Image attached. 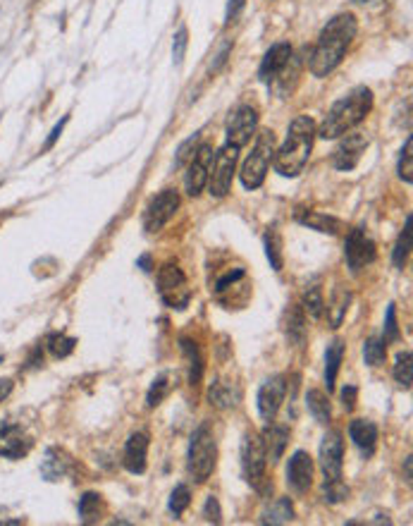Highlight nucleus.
Returning a JSON list of instances; mask_svg holds the SVG:
<instances>
[{"instance_id": "1", "label": "nucleus", "mask_w": 413, "mask_h": 526, "mask_svg": "<svg viewBox=\"0 0 413 526\" xmlns=\"http://www.w3.org/2000/svg\"><path fill=\"white\" fill-rule=\"evenodd\" d=\"M356 31H359V22L351 13H341L334 15L327 24L323 26L321 36H318V43L311 53V74L313 77H327L334 67L341 63L344 53L349 51L351 41L356 38Z\"/></svg>"}, {"instance_id": "2", "label": "nucleus", "mask_w": 413, "mask_h": 526, "mask_svg": "<svg viewBox=\"0 0 413 526\" xmlns=\"http://www.w3.org/2000/svg\"><path fill=\"white\" fill-rule=\"evenodd\" d=\"M313 141H316V122H313V118L299 115V118L291 120L287 139L273 156L275 173H280L282 177H296V175L304 173L313 151Z\"/></svg>"}, {"instance_id": "3", "label": "nucleus", "mask_w": 413, "mask_h": 526, "mask_svg": "<svg viewBox=\"0 0 413 526\" xmlns=\"http://www.w3.org/2000/svg\"><path fill=\"white\" fill-rule=\"evenodd\" d=\"M371 111H373V91L368 86H356L354 91H349V94L339 98L330 108L316 134H321L323 139H339L349 129H354L356 125H361Z\"/></svg>"}, {"instance_id": "4", "label": "nucleus", "mask_w": 413, "mask_h": 526, "mask_svg": "<svg viewBox=\"0 0 413 526\" xmlns=\"http://www.w3.org/2000/svg\"><path fill=\"white\" fill-rule=\"evenodd\" d=\"M218 462V443L213 436V429L208 424H201L191 436L189 443V454H186V469L194 476V481L203 484L206 479H211L213 469Z\"/></svg>"}, {"instance_id": "5", "label": "nucleus", "mask_w": 413, "mask_h": 526, "mask_svg": "<svg viewBox=\"0 0 413 526\" xmlns=\"http://www.w3.org/2000/svg\"><path fill=\"white\" fill-rule=\"evenodd\" d=\"M273 156H275L273 129H261L256 136V144H253L251 153L246 156V161L241 163V170H239V180L246 189H258L266 182V175H268L270 163H273Z\"/></svg>"}, {"instance_id": "6", "label": "nucleus", "mask_w": 413, "mask_h": 526, "mask_svg": "<svg viewBox=\"0 0 413 526\" xmlns=\"http://www.w3.org/2000/svg\"><path fill=\"white\" fill-rule=\"evenodd\" d=\"M158 294L170 309H186L191 299V287L186 280L184 271L177 263H165L158 271Z\"/></svg>"}, {"instance_id": "7", "label": "nucleus", "mask_w": 413, "mask_h": 526, "mask_svg": "<svg viewBox=\"0 0 413 526\" xmlns=\"http://www.w3.org/2000/svg\"><path fill=\"white\" fill-rule=\"evenodd\" d=\"M236 161H239V149L232 144H225L222 149L216 153V158H213V168H211V177H208L211 196L225 199V196L232 191Z\"/></svg>"}, {"instance_id": "8", "label": "nucleus", "mask_w": 413, "mask_h": 526, "mask_svg": "<svg viewBox=\"0 0 413 526\" xmlns=\"http://www.w3.org/2000/svg\"><path fill=\"white\" fill-rule=\"evenodd\" d=\"M266 447H263V438L258 433H246L244 443H241V471L244 479L249 481L253 488H261V484L266 481Z\"/></svg>"}, {"instance_id": "9", "label": "nucleus", "mask_w": 413, "mask_h": 526, "mask_svg": "<svg viewBox=\"0 0 413 526\" xmlns=\"http://www.w3.org/2000/svg\"><path fill=\"white\" fill-rule=\"evenodd\" d=\"M179 208V194L175 189H163L148 201L144 211V230L148 234H156L172 221V216Z\"/></svg>"}, {"instance_id": "10", "label": "nucleus", "mask_w": 413, "mask_h": 526, "mask_svg": "<svg viewBox=\"0 0 413 526\" xmlns=\"http://www.w3.org/2000/svg\"><path fill=\"white\" fill-rule=\"evenodd\" d=\"M213 158H216V151H213L211 144H201L194 156H191L189 168H186V175H184V187H186V194L189 196H198L208 187Z\"/></svg>"}, {"instance_id": "11", "label": "nucleus", "mask_w": 413, "mask_h": 526, "mask_svg": "<svg viewBox=\"0 0 413 526\" xmlns=\"http://www.w3.org/2000/svg\"><path fill=\"white\" fill-rule=\"evenodd\" d=\"M344 256H346V263H349L351 273H361L363 268L371 266V263L375 261V256H378L375 242L368 237L363 228L351 230V232L346 234V242H344Z\"/></svg>"}, {"instance_id": "12", "label": "nucleus", "mask_w": 413, "mask_h": 526, "mask_svg": "<svg viewBox=\"0 0 413 526\" xmlns=\"http://www.w3.org/2000/svg\"><path fill=\"white\" fill-rule=\"evenodd\" d=\"M256 127H258V111L249 106V103H244L227 120V144L236 146V149L246 146L251 141Z\"/></svg>"}, {"instance_id": "13", "label": "nucleus", "mask_w": 413, "mask_h": 526, "mask_svg": "<svg viewBox=\"0 0 413 526\" xmlns=\"http://www.w3.org/2000/svg\"><path fill=\"white\" fill-rule=\"evenodd\" d=\"M341 464H344V440L339 431L325 433L321 443V469L325 481H339L341 479Z\"/></svg>"}, {"instance_id": "14", "label": "nucleus", "mask_w": 413, "mask_h": 526, "mask_svg": "<svg viewBox=\"0 0 413 526\" xmlns=\"http://www.w3.org/2000/svg\"><path fill=\"white\" fill-rule=\"evenodd\" d=\"M368 149V136L361 134V132H354V134H344V139L339 141V146L332 153V166L341 170V173H349L359 166V161L363 158V153Z\"/></svg>"}, {"instance_id": "15", "label": "nucleus", "mask_w": 413, "mask_h": 526, "mask_svg": "<svg viewBox=\"0 0 413 526\" xmlns=\"http://www.w3.org/2000/svg\"><path fill=\"white\" fill-rule=\"evenodd\" d=\"M284 394H287V381H284L282 376H275V378H268L266 383L261 385V390H258V412L266 421H273L275 416H277L280 407H282L284 402Z\"/></svg>"}, {"instance_id": "16", "label": "nucleus", "mask_w": 413, "mask_h": 526, "mask_svg": "<svg viewBox=\"0 0 413 526\" xmlns=\"http://www.w3.org/2000/svg\"><path fill=\"white\" fill-rule=\"evenodd\" d=\"M31 440L15 421H0V457L19 459L29 452Z\"/></svg>"}, {"instance_id": "17", "label": "nucleus", "mask_w": 413, "mask_h": 526, "mask_svg": "<svg viewBox=\"0 0 413 526\" xmlns=\"http://www.w3.org/2000/svg\"><path fill=\"white\" fill-rule=\"evenodd\" d=\"M289 60H291V46L287 41H280L275 43V46H270V51L263 56L261 67H258V79H261L263 84H273V81L284 72Z\"/></svg>"}, {"instance_id": "18", "label": "nucleus", "mask_w": 413, "mask_h": 526, "mask_svg": "<svg viewBox=\"0 0 413 526\" xmlns=\"http://www.w3.org/2000/svg\"><path fill=\"white\" fill-rule=\"evenodd\" d=\"M287 484L294 493H306L313 484V459L304 450H296L287 464Z\"/></svg>"}, {"instance_id": "19", "label": "nucleus", "mask_w": 413, "mask_h": 526, "mask_svg": "<svg viewBox=\"0 0 413 526\" xmlns=\"http://www.w3.org/2000/svg\"><path fill=\"white\" fill-rule=\"evenodd\" d=\"M148 459V436L146 433H131L124 445L122 464L129 474H144Z\"/></svg>"}, {"instance_id": "20", "label": "nucleus", "mask_w": 413, "mask_h": 526, "mask_svg": "<svg viewBox=\"0 0 413 526\" xmlns=\"http://www.w3.org/2000/svg\"><path fill=\"white\" fill-rule=\"evenodd\" d=\"M349 436L354 440V445L359 447L363 457H373L378 445V426L368 419H354L349 424Z\"/></svg>"}, {"instance_id": "21", "label": "nucleus", "mask_w": 413, "mask_h": 526, "mask_svg": "<svg viewBox=\"0 0 413 526\" xmlns=\"http://www.w3.org/2000/svg\"><path fill=\"white\" fill-rule=\"evenodd\" d=\"M261 438H263V447H266L268 462L270 464L280 462L284 450H287V443H289V429H287V426L270 424L268 429L261 433Z\"/></svg>"}, {"instance_id": "22", "label": "nucleus", "mask_w": 413, "mask_h": 526, "mask_svg": "<svg viewBox=\"0 0 413 526\" xmlns=\"http://www.w3.org/2000/svg\"><path fill=\"white\" fill-rule=\"evenodd\" d=\"M296 221H299L301 225L318 230V232H325V234H337L341 230L339 218L327 216V213H321V211H306V208H299V211H296Z\"/></svg>"}, {"instance_id": "23", "label": "nucleus", "mask_w": 413, "mask_h": 526, "mask_svg": "<svg viewBox=\"0 0 413 526\" xmlns=\"http://www.w3.org/2000/svg\"><path fill=\"white\" fill-rule=\"evenodd\" d=\"M70 469H72V457L70 454H65L58 447H51L46 452V459L41 464V474L46 476V481H60L63 476L70 474Z\"/></svg>"}, {"instance_id": "24", "label": "nucleus", "mask_w": 413, "mask_h": 526, "mask_svg": "<svg viewBox=\"0 0 413 526\" xmlns=\"http://www.w3.org/2000/svg\"><path fill=\"white\" fill-rule=\"evenodd\" d=\"M296 512H294V505H291L289 497H277V500H273L270 505L263 509L261 514V524H289L294 522Z\"/></svg>"}, {"instance_id": "25", "label": "nucleus", "mask_w": 413, "mask_h": 526, "mask_svg": "<svg viewBox=\"0 0 413 526\" xmlns=\"http://www.w3.org/2000/svg\"><path fill=\"white\" fill-rule=\"evenodd\" d=\"M341 359H344V342L337 337L325 349V385H327V392L334 390V381H337Z\"/></svg>"}, {"instance_id": "26", "label": "nucleus", "mask_w": 413, "mask_h": 526, "mask_svg": "<svg viewBox=\"0 0 413 526\" xmlns=\"http://www.w3.org/2000/svg\"><path fill=\"white\" fill-rule=\"evenodd\" d=\"M181 344V352H184V357L189 359V383L191 385H198L203 378V354H201V347L194 342V340L189 337H181L179 340Z\"/></svg>"}, {"instance_id": "27", "label": "nucleus", "mask_w": 413, "mask_h": 526, "mask_svg": "<svg viewBox=\"0 0 413 526\" xmlns=\"http://www.w3.org/2000/svg\"><path fill=\"white\" fill-rule=\"evenodd\" d=\"M106 514V502L98 493H84L79 500V519L81 524H96Z\"/></svg>"}, {"instance_id": "28", "label": "nucleus", "mask_w": 413, "mask_h": 526, "mask_svg": "<svg viewBox=\"0 0 413 526\" xmlns=\"http://www.w3.org/2000/svg\"><path fill=\"white\" fill-rule=\"evenodd\" d=\"M306 407H308V412L313 414V419L318 421V424H330V416H332V412H330V399H327V394H325L323 390H308V394H306Z\"/></svg>"}, {"instance_id": "29", "label": "nucleus", "mask_w": 413, "mask_h": 526, "mask_svg": "<svg viewBox=\"0 0 413 526\" xmlns=\"http://www.w3.org/2000/svg\"><path fill=\"white\" fill-rule=\"evenodd\" d=\"M349 301H351L349 289H344V287L334 289L332 299H330V306H325L327 314H330V326H332V328L341 326V321H344V316H346V309H349Z\"/></svg>"}, {"instance_id": "30", "label": "nucleus", "mask_w": 413, "mask_h": 526, "mask_svg": "<svg viewBox=\"0 0 413 526\" xmlns=\"http://www.w3.org/2000/svg\"><path fill=\"white\" fill-rule=\"evenodd\" d=\"M266 254L273 266V271H282L284 266V251H282V237H280L277 228H268L266 232Z\"/></svg>"}, {"instance_id": "31", "label": "nucleus", "mask_w": 413, "mask_h": 526, "mask_svg": "<svg viewBox=\"0 0 413 526\" xmlns=\"http://www.w3.org/2000/svg\"><path fill=\"white\" fill-rule=\"evenodd\" d=\"M392 374H394V381L399 383L401 388L409 390L411 383H413V354L409 352V349L396 354V364H394Z\"/></svg>"}, {"instance_id": "32", "label": "nucleus", "mask_w": 413, "mask_h": 526, "mask_svg": "<svg viewBox=\"0 0 413 526\" xmlns=\"http://www.w3.org/2000/svg\"><path fill=\"white\" fill-rule=\"evenodd\" d=\"M363 359H366V364L373 366V369L382 366L384 359H387V342L378 337L366 340V344H363Z\"/></svg>"}, {"instance_id": "33", "label": "nucleus", "mask_w": 413, "mask_h": 526, "mask_svg": "<svg viewBox=\"0 0 413 526\" xmlns=\"http://www.w3.org/2000/svg\"><path fill=\"white\" fill-rule=\"evenodd\" d=\"M409 251H411V216H406V225L401 230L399 239H396L394 244V251H392V261L396 268H404L406 259H409Z\"/></svg>"}, {"instance_id": "34", "label": "nucleus", "mask_w": 413, "mask_h": 526, "mask_svg": "<svg viewBox=\"0 0 413 526\" xmlns=\"http://www.w3.org/2000/svg\"><path fill=\"white\" fill-rule=\"evenodd\" d=\"M170 390H172V376H170V374L158 376L156 381H153L151 390H148V394H146V404H148L151 409L158 407V404H161L163 399L170 394Z\"/></svg>"}, {"instance_id": "35", "label": "nucleus", "mask_w": 413, "mask_h": 526, "mask_svg": "<svg viewBox=\"0 0 413 526\" xmlns=\"http://www.w3.org/2000/svg\"><path fill=\"white\" fill-rule=\"evenodd\" d=\"M287 337L291 342L301 344L306 337V319H304V311H301V306H291L289 309V321H287Z\"/></svg>"}, {"instance_id": "36", "label": "nucleus", "mask_w": 413, "mask_h": 526, "mask_svg": "<svg viewBox=\"0 0 413 526\" xmlns=\"http://www.w3.org/2000/svg\"><path fill=\"white\" fill-rule=\"evenodd\" d=\"M46 344H48V349H51L53 357L63 359V357H70V354L74 352L76 340L63 335V333H51V335H48V340H46Z\"/></svg>"}, {"instance_id": "37", "label": "nucleus", "mask_w": 413, "mask_h": 526, "mask_svg": "<svg viewBox=\"0 0 413 526\" xmlns=\"http://www.w3.org/2000/svg\"><path fill=\"white\" fill-rule=\"evenodd\" d=\"M208 399H211V404H216L220 409H227V407H234V399L236 394H232V388L225 385V383H213L211 390H208Z\"/></svg>"}, {"instance_id": "38", "label": "nucleus", "mask_w": 413, "mask_h": 526, "mask_svg": "<svg viewBox=\"0 0 413 526\" xmlns=\"http://www.w3.org/2000/svg\"><path fill=\"white\" fill-rule=\"evenodd\" d=\"M189 505H191V491H189V486L179 484L177 488L172 491V495H170V512H172L175 517H181Z\"/></svg>"}, {"instance_id": "39", "label": "nucleus", "mask_w": 413, "mask_h": 526, "mask_svg": "<svg viewBox=\"0 0 413 526\" xmlns=\"http://www.w3.org/2000/svg\"><path fill=\"white\" fill-rule=\"evenodd\" d=\"M413 139L409 136L406 139V146L401 149V156H399V168H396V173H399V177L404 180L406 184L413 182Z\"/></svg>"}, {"instance_id": "40", "label": "nucleus", "mask_w": 413, "mask_h": 526, "mask_svg": "<svg viewBox=\"0 0 413 526\" xmlns=\"http://www.w3.org/2000/svg\"><path fill=\"white\" fill-rule=\"evenodd\" d=\"M304 309L306 314H311L313 319H321L325 311V301L321 294V287H308L304 292Z\"/></svg>"}, {"instance_id": "41", "label": "nucleus", "mask_w": 413, "mask_h": 526, "mask_svg": "<svg viewBox=\"0 0 413 526\" xmlns=\"http://www.w3.org/2000/svg\"><path fill=\"white\" fill-rule=\"evenodd\" d=\"M349 495V488H346L344 484L339 481H325V488H323V497L325 502H330V505H337L344 497Z\"/></svg>"}, {"instance_id": "42", "label": "nucleus", "mask_w": 413, "mask_h": 526, "mask_svg": "<svg viewBox=\"0 0 413 526\" xmlns=\"http://www.w3.org/2000/svg\"><path fill=\"white\" fill-rule=\"evenodd\" d=\"M186 46H189V29H186V26H179L177 34H175V38H172V60H175V65L184 63Z\"/></svg>"}, {"instance_id": "43", "label": "nucleus", "mask_w": 413, "mask_h": 526, "mask_svg": "<svg viewBox=\"0 0 413 526\" xmlns=\"http://www.w3.org/2000/svg\"><path fill=\"white\" fill-rule=\"evenodd\" d=\"M198 141H201V134H191L189 139L186 141H181L179 144V149H177V158H175V166H184L186 161H191V156L196 153V149H198Z\"/></svg>"}, {"instance_id": "44", "label": "nucleus", "mask_w": 413, "mask_h": 526, "mask_svg": "<svg viewBox=\"0 0 413 526\" xmlns=\"http://www.w3.org/2000/svg\"><path fill=\"white\" fill-rule=\"evenodd\" d=\"M244 278H246V271H244V268H232V271H227L222 278H218V282H216V294L220 297V294H222L225 289L234 287V285L239 282V280H244Z\"/></svg>"}, {"instance_id": "45", "label": "nucleus", "mask_w": 413, "mask_h": 526, "mask_svg": "<svg viewBox=\"0 0 413 526\" xmlns=\"http://www.w3.org/2000/svg\"><path fill=\"white\" fill-rule=\"evenodd\" d=\"M399 340V326H396V306H387V323H384V342H396Z\"/></svg>"}, {"instance_id": "46", "label": "nucleus", "mask_w": 413, "mask_h": 526, "mask_svg": "<svg viewBox=\"0 0 413 526\" xmlns=\"http://www.w3.org/2000/svg\"><path fill=\"white\" fill-rule=\"evenodd\" d=\"M203 517H206V522H213V524L222 522V509H220V502L216 495H211L206 500V505H203Z\"/></svg>"}, {"instance_id": "47", "label": "nucleus", "mask_w": 413, "mask_h": 526, "mask_svg": "<svg viewBox=\"0 0 413 526\" xmlns=\"http://www.w3.org/2000/svg\"><path fill=\"white\" fill-rule=\"evenodd\" d=\"M244 5H246V0H227V15H225V24H232V22L239 19Z\"/></svg>"}, {"instance_id": "48", "label": "nucleus", "mask_w": 413, "mask_h": 526, "mask_svg": "<svg viewBox=\"0 0 413 526\" xmlns=\"http://www.w3.org/2000/svg\"><path fill=\"white\" fill-rule=\"evenodd\" d=\"M232 53V41H225L222 43V48L218 51V56H216V63L211 65V72H218L220 67H222L225 63H227V56Z\"/></svg>"}, {"instance_id": "49", "label": "nucleus", "mask_w": 413, "mask_h": 526, "mask_svg": "<svg viewBox=\"0 0 413 526\" xmlns=\"http://www.w3.org/2000/svg\"><path fill=\"white\" fill-rule=\"evenodd\" d=\"M356 394H359V390H356L354 385H346L344 390H341V404H344L346 412H351V409L356 407Z\"/></svg>"}, {"instance_id": "50", "label": "nucleus", "mask_w": 413, "mask_h": 526, "mask_svg": "<svg viewBox=\"0 0 413 526\" xmlns=\"http://www.w3.org/2000/svg\"><path fill=\"white\" fill-rule=\"evenodd\" d=\"M67 120H70V118H67V115H65V118L60 120L58 125H55V127H53V132H51V136H48V139H46V144H43V151L53 149V144H55V141L60 139V134H63V129H65V125H67Z\"/></svg>"}, {"instance_id": "51", "label": "nucleus", "mask_w": 413, "mask_h": 526, "mask_svg": "<svg viewBox=\"0 0 413 526\" xmlns=\"http://www.w3.org/2000/svg\"><path fill=\"white\" fill-rule=\"evenodd\" d=\"M13 385H15V383L10 381V378H3V381H0V402L10 397V392H13Z\"/></svg>"}, {"instance_id": "52", "label": "nucleus", "mask_w": 413, "mask_h": 526, "mask_svg": "<svg viewBox=\"0 0 413 526\" xmlns=\"http://www.w3.org/2000/svg\"><path fill=\"white\" fill-rule=\"evenodd\" d=\"M354 3L356 5H368V8H371V5H382L384 0H354Z\"/></svg>"}, {"instance_id": "53", "label": "nucleus", "mask_w": 413, "mask_h": 526, "mask_svg": "<svg viewBox=\"0 0 413 526\" xmlns=\"http://www.w3.org/2000/svg\"><path fill=\"white\" fill-rule=\"evenodd\" d=\"M139 263L144 266V271H151V259H148V256H144V259H141Z\"/></svg>"}, {"instance_id": "54", "label": "nucleus", "mask_w": 413, "mask_h": 526, "mask_svg": "<svg viewBox=\"0 0 413 526\" xmlns=\"http://www.w3.org/2000/svg\"><path fill=\"white\" fill-rule=\"evenodd\" d=\"M0 361H3V352H0Z\"/></svg>"}]
</instances>
